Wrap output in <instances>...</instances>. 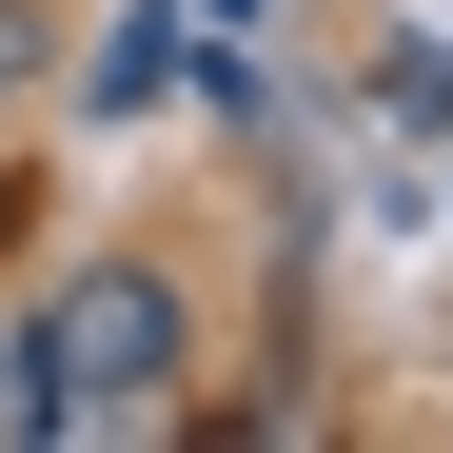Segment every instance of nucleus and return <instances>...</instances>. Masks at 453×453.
Returning <instances> with one entry per match:
<instances>
[{
	"mask_svg": "<svg viewBox=\"0 0 453 453\" xmlns=\"http://www.w3.org/2000/svg\"><path fill=\"white\" fill-rule=\"evenodd\" d=\"M20 434H59V395H40V335H0V453Z\"/></svg>",
	"mask_w": 453,
	"mask_h": 453,
	"instance_id": "7ed1b4c3",
	"label": "nucleus"
},
{
	"mask_svg": "<svg viewBox=\"0 0 453 453\" xmlns=\"http://www.w3.org/2000/svg\"><path fill=\"white\" fill-rule=\"evenodd\" d=\"M40 59H59V0H0V119L40 99Z\"/></svg>",
	"mask_w": 453,
	"mask_h": 453,
	"instance_id": "f03ea898",
	"label": "nucleus"
},
{
	"mask_svg": "<svg viewBox=\"0 0 453 453\" xmlns=\"http://www.w3.org/2000/svg\"><path fill=\"white\" fill-rule=\"evenodd\" d=\"M20 335H40V395H59V434H99V414H158L178 374H197V296H178L158 257H99V276H59Z\"/></svg>",
	"mask_w": 453,
	"mask_h": 453,
	"instance_id": "f257e3e1",
	"label": "nucleus"
}]
</instances>
